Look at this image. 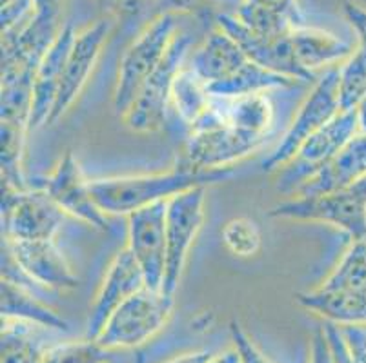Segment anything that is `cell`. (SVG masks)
Listing matches in <instances>:
<instances>
[{
	"mask_svg": "<svg viewBox=\"0 0 366 363\" xmlns=\"http://www.w3.org/2000/svg\"><path fill=\"white\" fill-rule=\"evenodd\" d=\"M274 106L266 95L214 96L192 129L179 158L181 168L226 169L262 148L274 129Z\"/></svg>",
	"mask_w": 366,
	"mask_h": 363,
	"instance_id": "1",
	"label": "cell"
},
{
	"mask_svg": "<svg viewBox=\"0 0 366 363\" xmlns=\"http://www.w3.org/2000/svg\"><path fill=\"white\" fill-rule=\"evenodd\" d=\"M234 175V168L189 169L177 165L166 173L93 180L89 182V191L104 215L128 216L148 205L168 202L169 198L189 189L221 184Z\"/></svg>",
	"mask_w": 366,
	"mask_h": 363,
	"instance_id": "2",
	"label": "cell"
},
{
	"mask_svg": "<svg viewBox=\"0 0 366 363\" xmlns=\"http://www.w3.org/2000/svg\"><path fill=\"white\" fill-rule=\"evenodd\" d=\"M189 51H192V36L184 31H177L162 62L149 75L132 106L122 115L124 124L132 131L148 135L164 128L168 109L172 108L173 86L179 73L186 66Z\"/></svg>",
	"mask_w": 366,
	"mask_h": 363,
	"instance_id": "3",
	"label": "cell"
},
{
	"mask_svg": "<svg viewBox=\"0 0 366 363\" xmlns=\"http://www.w3.org/2000/svg\"><path fill=\"white\" fill-rule=\"evenodd\" d=\"M175 296L142 287L109 316L97 342L108 351L135 349L157 334L172 316Z\"/></svg>",
	"mask_w": 366,
	"mask_h": 363,
	"instance_id": "4",
	"label": "cell"
},
{
	"mask_svg": "<svg viewBox=\"0 0 366 363\" xmlns=\"http://www.w3.org/2000/svg\"><path fill=\"white\" fill-rule=\"evenodd\" d=\"M269 216L294 222H317L342 229L354 240L366 236V178L342 191L294 196L269 209Z\"/></svg>",
	"mask_w": 366,
	"mask_h": 363,
	"instance_id": "5",
	"label": "cell"
},
{
	"mask_svg": "<svg viewBox=\"0 0 366 363\" xmlns=\"http://www.w3.org/2000/svg\"><path fill=\"white\" fill-rule=\"evenodd\" d=\"M177 31V15L159 13L126 49L113 96V106L117 113L124 115L126 109L132 106L146 80L162 62Z\"/></svg>",
	"mask_w": 366,
	"mask_h": 363,
	"instance_id": "6",
	"label": "cell"
},
{
	"mask_svg": "<svg viewBox=\"0 0 366 363\" xmlns=\"http://www.w3.org/2000/svg\"><path fill=\"white\" fill-rule=\"evenodd\" d=\"M341 111L339 104V66L328 68L325 75L315 82L310 95L299 108L292 120L290 128L285 133L277 148L269 153L262 162V171H281L297 156L305 142L319 131L326 122H330Z\"/></svg>",
	"mask_w": 366,
	"mask_h": 363,
	"instance_id": "7",
	"label": "cell"
},
{
	"mask_svg": "<svg viewBox=\"0 0 366 363\" xmlns=\"http://www.w3.org/2000/svg\"><path fill=\"white\" fill-rule=\"evenodd\" d=\"M64 215L44 189L22 191L2 182V238L11 242L53 240Z\"/></svg>",
	"mask_w": 366,
	"mask_h": 363,
	"instance_id": "8",
	"label": "cell"
},
{
	"mask_svg": "<svg viewBox=\"0 0 366 363\" xmlns=\"http://www.w3.org/2000/svg\"><path fill=\"white\" fill-rule=\"evenodd\" d=\"M206 188H195L168 200L166 208V271L162 291L175 296L192 245L204 224Z\"/></svg>",
	"mask_w": 366,
	"mask_h": 363,
	"instance_id": "9",
	"label": "cell"
},
{
	"mask_svg": "<svg viewBox=\"0 0 366 363\" xmlns=\"http://www.w3.org/2000/svg\"><path fill=\"white\" fill-rule=\"evenodd\" d=\"M357 133H361L357 109L339 111L330 122H326L315 135L306 140L297 156L279 171L277 191L294 196L306 178L330 162Z\"/></svg>",
	"mask_w": 366,
	"mask_h": 363,
	"instance_id": "10",
	"label": "cell"
},
{
	"mask_svg": "<svg viewBox=\"0 0 366 363\" xmlns=\"http://www.w3.org/2000/svg\"><path fill=\"white\" fill-rule=\"evenodd\" d=\"M166 208L168 202L148 205L128 215L129 252L141 267L146 287L161 291L166 271Z\"/></svg>",
	"mask_w": 366,
	"mask_h": 363,
	"instance_id": "11",
	"label": "cell"
},
{
	"mask_svg": "<svg viewBox=\"0 0 366 363\" xmlns=\"http://www.w3.org/2000/svg\"><path fill=\"white\" fill-rule=\"evenodd\" d=\"M36 188L44 189L66 215L82 220L99 231L109 229L108 218L95 204L89 191V182L84 180L79 160L71 151L66 153L56 162L55 169L48 176L41 178Z\"/></svg>",
	"mask_w": 366,
	"mask_h": 363,
	"instance_id": "12",
	"label": "cell"
},
{
	"mask_svg": "<svg viewBox=\"0 0 366 363\" xmlns=\"http://www.w3.org/2000/svg\"><path fill=\"white\" fill-rule=\"evenodd\" d=\"M215 26L224 29L229 36H234L235 42L242 48L252 62H255L261 68L269 71L279 73V75L290 76L295 80H314L315 75L299 66L295 58L294 44H292L290 33L277 36H266L254 33L246 26H242L234 13H222L215 19Z\"/></svg>",
	"mask_w": 366,
	"mask_h": 363,
	"instance_id": "13",
	"label": "cell"
},
{
	"mask_svg": "<svg viewBox=\"0 0 366 363\" xmlns=\"http://www.w3.org/2000/svg\"><path fill=\"white\" fill-rule=\"evenodd\" d=\"M108 35L109 22H106V20H97L95 24L88 26L81 33H76L71 51L66 60L61 89L56 95L55 108L49 116L48 126H53L56 120L62 118L64 113L73 106V102L79 98L84 86L88 84L89 75L97 66V60L101 56L102 46H104Z\"/></svg>",
	"mask_w": 366,
	"mask_h": 363,
	"instance_id": "14",
	"label": "cell"
},
{
	"mask_svg": "<svg viewBox=\"0 0 366 363\" xmlns=\"http://www.w3.org/2000/svg\"><path fill=\"white\" fill-rule=\"evenodd\" d=\"M142 287H146V280L141 267L128 247L121 249L113 256L112 264L106 269L104 280L89 307L86 336L92 339L97 338L109 316L117 311L129 296L139 292Z\"/></svg>",
	"mask_w": 366,
	"mask_h": 363,
	"instance_id": "15",
	"label": "cell"
},
{
	"mask_svg": "<svg viewBox=\"0 0 366 363\" xmlns=\"http://www.w3.org/2000/svg\"><path fill=\"white\" fill-rule=\"evenodd\" d=\"M248 62L249 58L235 42L234 36H229L224 29L215 26L194 49L188 66L212 93L219 86L235 78L248 66Z\"/></svg>",
	"mask_w": 366,
	"mask_h": 363,
	"instance_id": "16",
	"label": "cell"
},
{
	"mask_svg": "<svg viewBox=\"0 0 366 363\" xmlns=\"http://www.w3.org/2000/svg\"><path fill=\"white\" fill-rule=\"evenodd\" d=\"M16 264L35 282L48 289H76L79 278L73 275L68 260L55 245L53 240H31V242H11L2 238Z\"/></svg>",
	"mask_w": 366,
	"mask_h": 363,
	"instance_id": "17",
	"label": "cell"
},
{
	"mask_svg": "<svg viewBox=\"0 0 366 363\" xmlns=\"http://www.w3.org/2000/svg\"><path fill=\"white\" fill-rule=\"evenodd\" d=\"M76 33L71 24L62 26L61 33L48 49L42 62L39 64L33 82V106L31 116H29V131L39 129L49 122L53 108H55L56 95L61 89L62 73L66 68L69 51H71L73 40Z\"/></svg>",
	"mask_w": 366,
	"mask_h": 363,
	"instance_id": "18",
	"label": "cell"
},
{
	"mask_svg": "<svg viewBox=\"0 0 366 363\" xmlns=\"http://www.w3.org/2000/svg\"><path fill=\"white\" fill-rule=\"evenodd\" d=\"M366 178V133L354 138L319 171H315L294 196H315L342 191Z\"/></svg>",
	"mask_w": 366,
	"mask_h": 363,
	"instance_id": "19",
	"label": "cell"
},
{
	"mask_svg": "<svg viewBox=\"0 0 366 363\" xmlns=\"http://www.w3.org/2000/svg\"><path fill=\"white\" fill-rule=\"evenodd\" d=\"M295 302L306 311L326 319V324L339 327L365 325L366 327V296L345 289H332L319 285L306 292H297Z\"/></svg>",
	"mask_w": 366,
	"mask_h": 363,
	"instance_id": "20",
	"label": "cell"
},
{
	"mask_svg": "<svg viewBox=\"0 0 366 363\" xmlns=\"http://www.w3.org/2000/svg\"><path fill=\"white\" fill-rule=\"evenodd\" d=\"M290 36L299 66L310 75L317 69L342 64L354 53L352 44L335 36L334 33L312 26H297L292 29Z\"/></svg>",
	"mask_w": 366,
	"mask_h": 363,
	"instance_id": "21",
	"label": "cell"
},
{
	"mask_svg": "<svg viewBox=\"0 0 366 363\" xmlns=\"http://www.w3.org/2000/svg\"><path fill=\"white\" fill-rule=\"evenodd\" d=\"M2 319L9 322H24L29 325H39L56 331H68L69 325L61 315H56L51 307L42 304L31 292L22 285H16L9 280H2Z\"/></svg>",
	"mask_w": 366,
	"mask_h": 363,
	"instance_id": "22",
	"label": "cell"
},
{
	"mask_svg": "<svg viewBox=\"0 0 366 363\" xmlns=\"http://www.w3.org/2000/svg\"><path fill=\"white\" fill-rule=\"evenodd\" d=\"M214 95L188 64L179 73L172 93V108L186 129H192L209 109Z\"/></svg>",
	"mask_w": 366,
	"mask_h": 363,
	"instance_id": "23",
	"label": "cell"
},
{
	"mask_svg": "<svg viewBox=\"0 0 366 363\" xmlns=\"http://www.w3.org/2000/svg\"><path fill=\"white\" fill-rule=\"evenodd\" d=\"M29 129L26 126L0 122V145H2V182L16 189H29L22 171V156H24V142Z\"/></svg>",
	"mask_w": 366,
	"mask_h": 363,
	"instance_id": "24",
	"label": "cell"
},
{
	"mask_svg": "<svg viewBox=\"0 0 366 363\" xmlns=\"http://www.w3.org/2000/svg\"><path fill=\"white\" fill-rule=\"evenodd\" d=\"M366 96V42H359L339 66V104L341 111H354Z\"/></svg>",
	"mask_w": 366,
	"mask_h": 363,
	"instance_id": "25",
	"label": "cell"
},
{
	"mask_svg": "<svg viewBox=\"0 0 366 363\" xmlns=\"http://www.w3.org/2000/svg\"><path fill=\"white\" fill-rule=\"evenodd\" d=\"M321 285L366 296V242L354 240L339 264Z\"/></svg>",
	"mask_w": 366,
	"mask_h": 363,
	"instance_id": "26",
	"label": "cell"
},
{
	"mask_svg": "<svg viewBox=\"0 0 366 363\" xmlns=\"http://www.w3.org/2000/svg\"><path fill=\"white\" fill-rule=\"evenodd\" d=\"M29 324L2 319V363H42L46 349L31 336Z\"/></svg>",
	"mask_w": 366,
	"mask_h": 363,
	"instance_id": "27",
	"label": "cell"
},
{
	"mask_svg": "<svg viewBox=\"0 0 366 363\" xmlns=\"http://www.w3.org/2000/svg\"><path fill=\"white\" fill-rule=\"evenodd\" d=\"M234 15L242 26H246L254 33H259V35L277 36L297 28L294 20H290L282 13L262 8V6L248 2V0H237V9H235Z\"/></svg>",
	"mask_w": 366,
	"mask_h": 363,
	"instance_id": "28",
	"label": "cell"
},
{
	"mask_svg": "<svg viewBox=\"0 0 366 363\" xmlns=\"http://www.w3.org/2000/svg\"><path fill=\"white\" fill-rule=\"evenodd\" d=\"M221 238L224 247L239 258H249L257 255L262 244L261 227L255 220L248 216L228 220L221 231Z\"/></svg>",
	"mask_w": 366,
	"mask_h": 363,
	"instance_id": "29",
	"label": "cell"
},
{
	"mask_svg": "<svg viewBox=\"0 0 366 363\" xmlns=\"http://www.w3.org/2000/svg\"><path fill=\"white\" fill-rule=\"evenodd\" d=\"M109 351L102 347L97 339L86 336L84 339L62 342L55 347L46 349L42 363H108Z\"/></svg>",
	"mask_w": 366,
	"mask_h": 363,
	"instance_id": "30",
	"label": "cell"
},
{
	"mask_svg": "<svg viewBox=\"0 0 366 363\" xmlns=\"http://www.w3.org/2000/svg\"><path fill=\"white\" fill-rule=\"evenodd\" d=\"M232 339H234V347L237 349L239 354H241L242 363H272L261 351L257 349V345L249 339V336L246 334L244 329L237 324V322H232Z\"/></svg>",
	"mask_w": 366,
	"mask_h": 363,
	"instance_id": "31",
	"label": "cell"
},
{
	"mask_svg": "<svg viewBox=\"0 0 366 363\" xmlns=\"http://www.w3.org/2000/svg\"><path fill=\"white\" fill-rule=\"evenodd\" d=\"M346 345L350 349L354 363H366V329L365 325H348L341 327Z\"/></svg>",
	"mask_w": 366,
	"mask_h": 363,
	"instance_id": "32",
	"label": "cell"
},
{
	"mask_svg": "<svg viewBox=\"0 0 366 363\" xmlns=\"http://www.w3.org/2000/svg\"><path fill=\"white\" fill-rule=\"evenodd\" d=\"M248 2H254V4L262 6V8L274 9V11L282 13L290 20H294L297 26L305 24V20H302L301 9L297 6V0H248Z\"/></svg>",
	"mask_w": 366,
	"mask_h": 363,
	"instance_id": "33",
	"label": "cell"
},
{
	"mask_svg": "<svg viewBox=\"0 0 366 363\" xmlns=\"http://www.w3.org/2000/svg\"><path fill=\"white\" fill-rule=\"evenodd\" d=\"M310 363H335L330 344H328V338H326L325 327L317 329V332L314 334V339H312Z\"/></svg>",
	"mask_w": 366,
	"mask_h": 363,
	"instance_id": "34",
	"label": "cell"
},
{
	"mask_svg": "<svg viewBox=\"0 0 366 363\" xmlns=\"http://www.w3.org/2000/svg\"><path fill=\"white\" fill-rule=\"evenodd\" d=\"M345 16L359 35V42H366V9L354 2H345Z\"/></svg>",
	"mask_w": 366,
	"mask_h": 363,
	"instance_id": "35",
	"label": "cell"
},
{
	"mask_svg": "<svg viewBox=\"0 0 366 363\" xmlns=\"http://www.w3.org/2000/svg\"><path fill=\"white\" fill-rule=\"evenodd\" d=\"M155 2L157 0H115V8L113 13H117L121 16H129V15H139L144 9H148L149 6L155 8Z\"/></svg>",
	"mask_w": 366,
	"mask_h": 363,
	"instance_id": "36",
	"label": "cell"
},
{
	"mask_svg": "<svg viewBox=\"0 0 366 363\" xmlns=\"http://www.w3.org/2000/svg\"><path fill=\"white\" fill-rule=\"evenodd\" d=\"M202 0H157L155 2V8L159 9V13H173V15H179V13L194 11Z\"/></svg>",
	"mask_w": 366,
	"mask_h": 363,
	"instance_id": "37",
	"label": "cell"
},
{
	"mask_svg": "<svg viewBox=\"0 0 366 363\" xmlns=\"http://www.w3.org/2000/svg\"><path fill=\"white\" fill-rule=\"evenodd\" d=\"M36 15L48 16V19H59L61 16L62 0H35Z\"/></svg>",
	"mask_w": 366,
	"mask_h": 363,
	"instance_id": "38",
	"label": "cell"
},
{
	"mask_svg": "<svg viewBox=\"0 0 366 363\" xmlns=\"http://www.w3.org/2000/svg\"><path fill=\"white\" fill-rule=\"evenodd\" d=\"M214 358V354L209 351H195V352H188V354L177 356V358H173L172 362L166 363H209Z\"/></svg>",
	"mask_w": 366,
	"mask_h": 363,
	"instance_id": "39",
	"label": "cell"
},
{
	"mask_svg": "<svg viewBox=\"0 0 366 363\" xmlns=\"http://www.w3.org/2000/svg\"><path fill=\"white\" fill-rule=\"evenodd\" d=\"M209 363H242L241 362V354H239L237 349H228V351L221 352V354L214 356L212 362Z\"/></svg>",
	"mask_w": 366,
	"mask_h": 363,
	"instance_id": "40",
	"label": "cell"
},
{
	"mask_svg": "<svg viewBox=\"0 0 366 363\" xmlns=\"http://www.w3.org/2000/svg\"><path fill=\"white\" fill-rule=\"evenodd\" d=\"M357 118H359V129L361 133H366V96L357 108Z\"/></svg>",
	"mask_w": 366,
	"mask_h": 363,
	"instance_id": "41",
	"label": "cell"
},
{
	"mask_svg": "<svg viewBox=\"0 0 366 363\" xmlns=\"http://www.w3.org/2000/svg\"><path fill=\"white\" fill-rule=\"evenodd\" d=\"M132 363H146V358H144V354H142V352H139V354L135 356V359H133Z\"/></svg>",
	"mask_w": 366,
	"mask_h": 363,
	"instance_id": "42",
	"label": "cell"
}]
</instances>
